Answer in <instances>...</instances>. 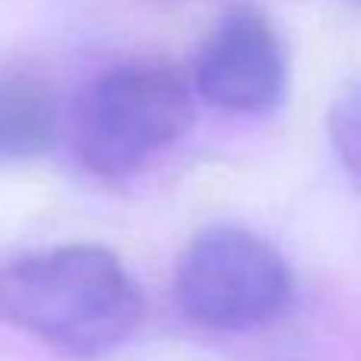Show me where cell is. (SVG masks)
Segmentation results:
<instances>
[{"mask_svg":"<svg viewBox=\"0 0 361 361\" xmlns=\"http://www.w3.org/2000/svg\"><path fill=\"white\" fill-rule=\"evenodd\" d=\"M0 317L73 358H102L143 324V292L111 250L67 244L0 269Z\"/></svg>","mask_w":361,"mask_h":361,"instance_id":"1","label":"cell"},{"mask_svg":"<svg viewBox=\"0 0 361 361\" xmlns=\"http://www.w3.org/2000/svg\"><path fill=\"white\" fill-rule=\"evenodd\" d=\"M193 127V92L156 61L105 70L86 86L73 114L76 156L99 178H127Z\"/></svg>","mask_w":361,"mask_h":361,"instance_id":"2","label":"cell"},{"mask_svg":"<svg viewBox=\"0 0 361 361\" xmlns=\"http://www.w3.org/2000/svg\"><path fill=\"white\" fill-rule=\"evenodd\" d=\"M57 137V95L29 63L0 67V162H25L51 149Z\"/></svg>","mask_w":361,"mask_h":361,"instance_id":"5","label":"cell"},{"mask_svg":"<svg viewBox=\"0 0 361 361\" xmlns=\"http://www.w3.org/2000/svg\"><path fill=\"white\" fill-rule=\"evenodd\" d=\"M326 127H330V143L345 178L361 190V80L336 95Z\"/></svg>","mask_w":361,"mask_h":361,"instance_id":"6","label":"cell"},{"mask_svg":"<svg viewBox=\"0 0 361 361\" xmlns=\"http://www.w3.org/2000/svg\"><path fill=\"white\" fill-rule=\"evenodd\" d=\"M295 279L286 257L257 231L212 225L187 244L175 273V298L187 320L216 333L273 324L292 305Z\"/></svg>","mask_w":361,"mask_h":361,"instance_id":"3","label":"cell"},{"mask_svg":"<svg viewBox=\"0 0 361 361\" xmlns=\"http://www.w3.org/2000/svg\"><path fill=\"white\" fill-rule=\"evenodd\" d=\"M193 86L209 105L231 114H269L282 105L288 61L279 32L263 13L235 10L200 44Z\"/></svg>","mask_w":361,"mask_h":361,"instance_id":"4","label":"cell"}]
</instances>
